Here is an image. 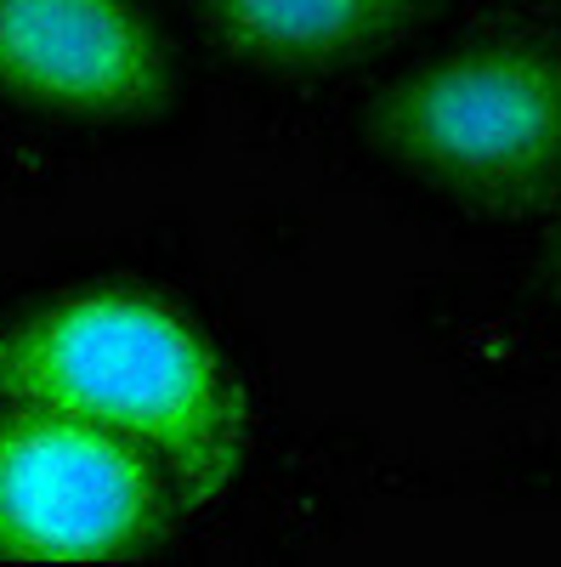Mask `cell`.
Returning a JSON list of instances; mask_svg holds the SVG:
<instances>
[{
	"label": "cell",
	"mask_w": 561,
	"mask_h": 567,
	"mask_svg": "<svg viewBox=\"0 0 561 567\" xmlns=\"http://www.w3.org/2000/svg\"><path fill=\"white\" fill-rule=\"evenodd\" d=\"M368 142L437 194L528 199L561 176V52L533 40L459 45L374 97Z\"/></svg>",
	"instance_id": "obj_2"
},
{
	"label": "cell",
	"mask_w": 561,
	"mask_h": 567,
	"mask_svg": "<svg viewBox=\"0 0 561 567\" xmlns=\"http://www.w3.org/2000/svg\"><path fill=\"white\" fill-rule=\"evenodd\" d=\"M194 18L250 63L330 69L397 45L426 23L432 0H187Z\"/></svg>",
	"instance_id": "obj_5"
},
{
	"label": "cell",
	"mask_w": 561,
	"mask_h": 567,
	"mask_svg": "<svg viewBox=\"0 0 561 567\" xmlns=\"http://www.w3.org/2000/svg\"><path fill=\"white\" fill-rule=\"evenodd\" d=\"M555 272H561V233H555Z\"/></svg>",
	"instance_id": "obj_6"
},
{
	"label": "cell",
	"mask_w": 561,
	"mask_h": 567,
	"mask_svg": "<svg viewBox=\"0 0 561 567\" xmlns=\"http://www.w3.org/2000/svg\"><path fill=\"white\" fill-rule=\"evenodd\" d=\"M0 97L131 125L170 103V63L136 0H0Z\"/></svg>",
	"instance_id": "obj_4"
},
{
	"label": "cell",
	"mask_w": 561,
	"mask_h": 567,
	"mask_svg": "<svg viewBox=\"0 0 561 567\" xmlns=\"http://www.w3.org/2000/svg\"><path fill=\"white\" fill-rule=\"evenodd\" d=\"M181 494L108 432L0 409V567L131 561L170 534Z\"/></svg>",
	"instance_id": "obj_3"
},
{
	"label": "cell",
	"mask_w": 561,
	"mask_h": 567,
	"mask_svg": "<svg viewBox=\"0 0 561 567\" xmlns=\"http://www.w3.org/2000/svg\"><path fill=\"white\" fill-rule=\"evenodd\" d=\"M0 409L63 414L143 449L181 505L245 471V398L210 336L148 290H69L0 323Z\"/></svg>",
	"instance_id": "obj_1"
}]
</instances>
